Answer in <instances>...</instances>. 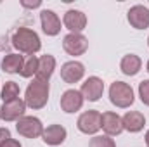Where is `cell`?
I'll list each match as a JSON object with an SVG mask.
<instances>
[{"label": "cell", "mask_w": 149, "mask_h": 147, "mask_svg": "<svg viewBox=\"0 0 149 147\" xmlns=\"http://www.w3.org/2000/svg\"><path fill=\"white\" fill-rule=\"evenodd\" d=\"M49 101V83L47 81H40L33 80L24 94V104L31 109H42Z\"/></svg>", "instance_id": "7a4b0ae2"}, {"label": "cell", "mask_w": 149, "mask_h": 147, "mask_svg": "<svg viewBox=\"0 0 149 147\" xmlns=\"http://www.w3.org/2000/svg\"><path fill=\"white\" fill-rule=\"evenodd\" d=\"M40 21H42V30L45 35L49 37H56L61 31V19L57 17V14L50 9H43L40 12Z\"/></svg>", "instance_id": "9c48e42d"}, {"label": "cell", "mask_w": 149, "mask_h": 147, "mask_svg": "<svg viewBox=\"0 0 149 147\" xmlns=\"http://www.w3.org/2000/svg\"><path fill=\"white\" fill-rule=\"evenodd\" d=\"M9 139H10V132L7 128H0V146H3Z\"/></svg>", "instance_id": "cb8c5ba5"}, {"label": "cell", "mask_w": 149, "mask_h": 147, "mask_svg": "<svg viewBox=\"0 0 149 147\" xmlns=\"http://www.w3.org/2000/svg\"><path fill=\"white\" fill-rule=\"evenodd\" d=\"M64 26L71 31V33H80L85 30L87 26V16L81 12V10H76V9H70L66 14H64Z\"/></svg>", "instance_id": "4fadbf2b"}, {"label": "cell", "mask_w": 149, "mask_h": 147, "mask_svg": "<svg viewBox=\"0 0 149 147\" xmlns=\"http://www.w3.org/2000/svg\"><path fill=\"white\" fill-rule=\"evenodd\" d=\"M128 23L135 28V30H146L149 28V9L144 5H134L128 14Z\"/></svg>", "instance_id": "30bf717a"}, {"label": "cell", "mask_w": 149, "mask_h": 147, "mask_svg": "<svg viewBox=\"0 0 149 147\" xmlns=\"http://www.w3.org/2000/svg\"><path fill=\"white\" fill-rule=\"evenodd\" d=\"M24 111H26L24 101H21L17 97V99H14L10 102H3V106L0 107V118L3 121H16V119L23 118Z\"/></svg>", "instance_id": "ba28073f"}, {"label": "cell", "mask_w": 149, "mask_h": 147, "mask_svg": "<svg viewBox=\"0 0 149 147\" xmlns=\"http://www.w3.org/2000/svg\"><path fill=\"white\" fill-rule=\"evenodd\" d=\"M102 92H104V83L97 76L87 78L85 83H81V90H80V94L83 95V99H87L90 102H97L102 97Z\"/></svg>", "instance_id": "52a82bcc"}, {"label": "cell", "mask_w": 149, "mask_h": 147, "mask_svg": "<svg viewBox=\"0 0 149 147\" xmlns=\"http://www.w3.org/2000/svg\"><path fill=\"white\" fill-rule=\"evenodd\" d=\"M101 128L106 132L108 137L111 135H120L123 132V123H121V118L116 114V112H102L101 114Z\"/></svg>", "instance_id": "8fae6325"}, {"label": "cell", "mask_w": 149, "mask_h": 147, "mask_svg": "<svg viewBox=\"0 0 149 147\" xmlns=\"http://www.w3.org/2000/svg\"><path fill=\"white\" fill-rule=\"evenodd\" d=\"M66 128L61 126V125H50L43 130L42 133V139L47 146H61L64 140H66Z\"/></svg>", "instance_id": "2e32d148"}, {"label": "cell", "mask_w": 149, "mask_h": 147, "mask_svg": "<svg viewBox=\"0 0 149 147\" xmlns=\"http://www.w3.org/2000/svg\"><path fill=\"white\" fill-rule=\"evenodd\" d=\"M16 130L19 135L26 139H37V137H42L43 133V125L35 116H23L21 119H17Z\"/></svg>", "instance_id": "277c9868"}, {"label": "cell", "mask_w": 149, "mask_h": 147, "mask_svg": "<svg viewBox=\"0 0 149 147\" xmlns=\"http://www.w3.org/2000/svg\"><path fill=\"white\" fill-rule=\"evenodd\" d=\"M76 126L81 133H87V135H94L101 130V112L95 109L85 111L83 114H80L78 121H76Z\"/></svg>", "instance_id": "5b68a950"}, {"label": "cell", "mask_w": 149, "mask_h": 147, "mask_svg": "<svg viewBox=\"0 0 149 147\" xmlns=\"http://www.w3.org/2000/svg\"><path fill=\"white\" fill-rule=\"evenodd\" d=\"M0 147H21V144H19L17 140H14V139H9L3 146H0Z\"/></svg>", "instance_id": "d4e9b609"}, {"label": "cell", "mask_w": 149, "mask_h": 147, "mask_svg": "<svg viewBox=\"0 0 149 147\" xmlns=\"http://www.w3.org/2000/svg\"><path fill=\"white\" fill-rule=\"evenodd\" d=\"M139 97H141L142 104L149 106V80H144L139 83Z\"/></svg>", "instance_id": "603a6c76"}, {"label": "cell", "mask_w": 149, "mask_h": 147, "mask_svg": "<svg viewBox=\"0 0 149 147\" xmlns=\"http://www.w3.org/2000/svg\"><path fill=\"white\" fill-rule=\"evenodd\" d=\"M88 147H116V144H114V140L109 139L108 135H102V137H94V139H90Z\"/></svg>", "instance_id": "7402d4cb"}, {"label": "cell", "mask_w": 149, "mask_h": 147, "mask_svg": "<svg viewBox=\"0 0 149 147\" xmlns=\"http://www.w3.org/2000/svg\"><path fill=\"white\" fill-rule=\"evenodd\" d=\"M85 74V68L78 61H68L61 66V78L66 83H78Z\"/></svg>", "instance_id": "7c38bea8"}, {"label": "cell", "mask_w": 149, "mask_h": 147, "mask_svg": "<svg viewBox=\"0 0 149 147\" xmlns=\"http://www.w3.org/2000/svg\"><path fill=\"white\" fill-rule=\"evenodd\" d=\"M37 69H38V57L37 55H28V59L23 62V68H21V76L24 78H30L33 74H37Z\"/></svg>", "instance_id": "44dd1931"}, {"label": "cell", "mask_w": 149, "mask_h": 147, "mask_svg": "<svg viewBox=\"0 0 149 147\" xmlns=\"http://www.w3.org/2000/svg\"><path fill=\"white\" fill-rule=\"evenodd\" d=\"M23 62H24L23 55H19V54H9V55H5V59L2 62V69L9 74L19 73L21 68H23Z\"/></svg>", "instance_id": "d6986e66"}, {"label": "cell", "mask_w": 149, "mask_h": 147, "mask_svg": "<svg viewBox=\"0 0 149 147\" xmlns=\"http://www.w3.org/2000/svg\"><path fill=\"white\" fill-rule=\"evenodd\" d=\"M109 101L120 109L130 107L134 104V90L125 81H114L109 87Z\"/></svg>", "instance_id": "3957f363"}, {"label": "cell", "mask_w": 149, "mask_h": 147, "mask_svg": "<svg viewBox=\"0 0 149 147\" xmlns=\"http://www.w3.org/2000/svg\"><path fill=\"white\" fill-rule=\"evenodd\" d=\"M63 49L70 55H83L88 49V40L83 37L81 33H70L63 40Z\"/></svg>", "instance_id": "8992f818"}, {"label": "cell", "mask_w": 149, "mask_h": 147, "mask_svg": "<svg viewBox=\"0 0 149 147\" xmlns=\"http://www.w3.org/2000/svg\"><path fill=\"white\" fill-rule=\"evenodd\" d=\"M148 43H149V38H148Z\"/></svg>", "instance_id": "f1b7e54d"}, {"label": "cell", "mask_w": 149, "mask_h": 147, "mask_svg": "<svg viewBox=\"0 0 149 147\" xmlns=\"http://www.w3.org/2000/svg\"><path fill=\"white\" fill-rule=\"evenodd\" d=\"M17 95H19V85L16 81H7L2 88V101L10 102V101L17 99Z\"/></svg>", "instance_id": "ffe728a7"}, {"label": "cell", "mask_w": 149, "mask_h": 147, "mask_svg": "<svg viewBox=\"0 0 149 147\" xmlns=\"http://www.w3.org/2000/svg\"><path fill=\"white\" fill-rule=\"evenodd\" d=\"M54 69H56V59L52 57V55H49V54H45V55H42L40 59H38V69H37V80L40 81H47L49 83V80H50V76L54 73Z\"/></svg>", "instance_id": "e0dca14e"}, {"label": "cell", "mask_w": 149, "mask_h": 147, "mask_svg": "<svg viewBox=\"0 0 149 147\" xmlns=\"http://www.w3.org/2000/svg\"><path fill=\"white\" fill-rule=\"evenodd\" d=\"M148 73H149V61H148Z\"/></svg>", "instance_id": "83f0119b"}, {"label": "cell", "mask_w": 149, "mask_h": 147, "mask_svg": "<svg viewBox=\"0 0 149 147\" xmlns=\"http://www.w3.org/2000/svg\"><path fill=\"white\" fill-rule=\"evenodd\" d=\"M83 95L78 90H66L61 97V109L64 112H76L83 106Z\"/></svg>", "instance_id": "5bb4252c"}, {"label": "cell", "mask_w": 149, "mask_h": 147, "mask_svg": "<svg viewBox=\"0 0 149 147\" xmlns=\"http://www.w3.org/2000/svg\"><path fill=\"white\" fill-rule=\"evenodd\" d=\"M146 144H148V147H149V130H148V133H146Z\"/></svg>", "instance_id": "4316f807"}, {"label": "cell", "mask_w": 149, "mask_h": 147, "mask_svg": "<svg viewBox=\"0 0 149 147\" xmlns=\"http://www.w3.org/2000/svg\"><path fill=\"white\" fill-rule=\"evenodd\" d=\"M121 123H123V130L130 132V133H137L144 128L146 125V118L142 112L139 111H128L123 118H121Z\"/></svg>", "instance_id": "9a60e30c"}, {"label": "cell", "mask_w": 149, "mask_h": 147, "mask_svg": "<svg viewBox=\"0 0 149 147\" xmlns=\"http://www.w3.org/2000/svg\"><path fill=\"white\" fill-rule=\"evenodd\" d=\"M141 66H142V61H141V57L135 55V54L125 55V57L121 59V62H120L121 73L127 74V76H135V74L141 71Z\"/></svg>", "instance_id": "ac0fdd59"}, {"label": "cell", "mask_w": 149, "mask_h": 147, "mask_svg": "<svg viewBox=\"0 0 149 147\" xmlns=\"http://www.w3.org/2000/svg\"><path fill=\"white\" fill-rule=\"evenodd\" d=\"M12 45L19 52L28 54V55H33L42 47L38 35L33 30H30V28H17L14 31V35H12Z\"/></svg>", "instance_id": "6da1fadb"}, {"label": "cell", "mask_w": 149, "mask_h": 147, "mask_svg": "<svg viewBox=\"0 0 149 147\" xmlns=\"http://www.w3.org/2000/svg\"><path fill=\"white\" fill-rule=\"evenodd\" d=\"M23 7H28V9H35V7H40V2H33V3H30V2H23Z\"/></svg>", "instance_id": "484cf974"}]
</instances>
